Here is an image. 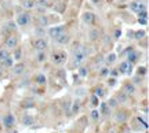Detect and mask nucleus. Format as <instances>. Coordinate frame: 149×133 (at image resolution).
Here are the masks:
<instances>
[{"label": "nucleus", "mask_w": 149, "mask_h": 133, "mask_svg": "<svg viewBox=\"0 0 149 133\" xmlns=\"http://www.w3.org/2000/svg\"><path fill=\"white\" fill-rule=\"evenodd\" d=\"M87 58V52H86V49L83 47H79L73 49V53H72V64L76 66V67H79L83 64V62L86 60Z\"/></svg>", "instance_id": "obj_1"}, {"label": "nucleus", "mask_w": 149, "mask_h": 133, "mask_svg": "<svg viewBox=\"0 0 149 133\" xmlns=\"http://www.w3.org/2000/svg\"><path fill=\"white\" fill-rule=\"evenodd\" d=\"M48 59H50V62H51L54 66H61V64H64L65 62H66L68 53L65 52V51L57 49V51H53V52H51V55L48 56Z\"/></svg>", "instance_id": "obj_2"}, {"label": "nucleus", "mask_w": 149, "mask_h": 133, "mask_svg": "<svg viewBox=\"0 0 149 133\" xmlns=\"http://www.w3.org/2000/svg\"><path fill=\"white\" fill-rule=\"evenodd\" d=\"M1 118V125H3V129H7V130H11V129L15 126V117H14V114L13 112H4L3 114V117H0Z\"/></svg>", "instance_id": "obj_3"}, {"label": "nucleus", "mask_w": 149, "mask_h": 133, "mask_svg": "<svg viewBox=\"0 0 149 133\" xmlns=\"http://www.w3.org/2000/svg\"><path fill=\"white\" fill-rule=\"evenodd\" d=\"M31 45L36 52H46V49L48 48V41L44 37L33 38V40H31Z\"/></svg>", "instance_id": "obj_4"}, {"label": "nucleus", "mask_w": 149, "mask_h": 133, "mask_svg": "<svg viewBox=\"0 0 149 133\" xmlns=\"http://www.w3.org/2000/svg\"><path fill=\"white\" fill-rule=\"evenodd\" d=\"M18 43H19V38L17 37L15 34H8L7 37L4 38V41H3V48L6 49H15L18 47Z\"/></svg>", "instance_id": "obj_5"}, {"label": "nucleus", "mask_w": 149, "mask_h": 133, "mask_svg": "<svg viewBox=\"0 0 149 133\" xmlns=\"http://www.w3.org/2000/svg\"><path fill=\"white\" fill-rule=\"evenodd\" d=\"M31 21H32V16H31V14L25 11V12H19V14L17 15L15 23H17V26L25 27V26H28V25L31 23Z\"/></svg>", "instance_id": "obj_6"}, {"label": "nucleus", "mask_w": 149, "mask_h": 133, "mask_svg": "<svg viewBox=\"0 0 149 133\" xmlns=\"http://www.w3.org/2000/svg\"><path fill=\"white\" fill-rule=\"evenodd\" d=\"M116 69H117V71H119V74L130 75L131 74V71H133V69H134V64L128 63L127 60L124 59V60H122V62L119 63V66H117Z\"/></svg>", "instance_id": "obj_7"}, {"label": "nucleus", "mask_w": 149, "mask_h": 133, "mask_svg": "<svg viewBox=\"0 0 149 133\" xmlns=\"http://www.w3.org/2000/svg\"><path fill=\"white\" fill-rule=\"evenodd\" d=\"M66 30V27L64 26V25H59V26H54V27H50L48 29V36L53 38V40H55L57 37H59L61 34H64V33H66L65 32Z\"/></svg>", "instance_id": "obj_8"}, {"label": "nucleus", "mask_w": 149, "mask_h": 133, "mask_svg": "<svg viewBox=\"0 0 149 133\" xmlns=\"http://www.w3.org/2000/svg\"><path fill=\"white\" fill-rule=\"evenodd\" d=\"M122 92L123 93H126L128 97H131V96H134L135 93H137V86L134 85L131 81H126L122 86Z\"/></svg>", "instance_id": "obj_9"}, {"label": "nucleus", "mask_w": 149, "mask_h": 133, "mask_svg": "<svg viewBox=\"0 0 149 133\" xmlns=\"http://www.w3.org/2000/svg\"><path fill=\"white\" fill-rule=\"evenodd\" d=\"M25 71H26V66H25L24 62L14 63V66L11 67V73H13V75H15V77H21L22 74H25Z\"/></svg>", "instance_id": "obj_10"}, {"label": "nucleus", "mask_w": 149, "mask_h": 133, "mask_svg": "<svg viewBox=\"0 0 149 133\" xmlns=\"http://www.w3.org/2000/svg\"><path fill=\"white\" fill-rule=\"evenodd\" d=\"M113 119L116 123H124L128 119V114L126 110H117L115 114H113Z\"/></svg>", "instance_id": "obj_11"}, {"label": "nucleus", "mask_w": 149, "mask_h": 133, "mask_svg": "<svg viewBox=\"0 0 149 133\" xmlns=\"http://www.w3.org/2000/svg\"><path fill=\"white\" fill-rule=\"evenodd\" d=\"M33 84L37 86H46V84H47V77H46V74H43V73H37V74L33 75Z\"/></svg>", "instance_id": "obj_12"}, {"label": "nucleus", "mask_w": 149, "mask_h": 133, "mask_svg": "<svg viewBox=\"0 0 149 133\" xmlns=\"http://www.w3.org/2000/svg\"><path fill=\"white\" fill-rule=\"evenodd\" d=\"M81 19H83V22H84L86 25H94V22H95V14L91 12V11H86V12H83V15H81Z\"/></svg>", "instance_id": "obj_13"}, {"label": "nucleus", "mask_w": 149, "mask_h": 133, "mask_svg": "<svg viewBox=\"0 0 149 133\" xmlns=\"http://www.w3.org/2000/svg\"><path fill=\"white\" fill-rule=\"evenodd\" d=\"M35 23H36V27H46L48 23H50V21H48V18L46 14H39V15L36 16Z\"/></svg>", "instance_id": "obj_14"}, {"label": "nucleus", "mask_w": 149, "mask_h": 133, "mask_svg": "<svg viewBox=\"0 0 149 133\" xmlns=\"http://www.w3.org/2000/svg\"><path fill=\"white\" fill-rule=\"evenodd\" d=\"M126 60H127L128 63L131 64H135L139 60V53L135 51V49H133V51H130V52L126 55Z\"/></svg>", "instance_id": "obj_15"}, {"label": "nucleus", "mask_w": 149, "mask_h": 133, "mask_svg": "<svg viewBox=\"0 0 149 133\" xmlns=\"http://www.w3.org/2000/svg\"><path fill=\"white\" fill-rule=\"evenodd\" d=\"M116 60H117V55L115 52H111L104 58V63H105V66L111 67V66H113V64L116 63Z\"/></svg>", "instance_id": "obj_16"}, {"label": "nucleus", "mask_w": 149, "mask_h": 133, "mask_svg": "<svg viewBox=\"0 0 149 133\" xmlns=\"http://www.w3.org/2000/svg\"><path fill=\"white\" fill-rule=\"evenodd\" d=\"M54 43L55 44H59V45H68L70 43V36L68 33H64V34H61L59 37H57L54 40Z\"/></svg>", "instance_id": "obj_17"}, {"label": "nucleus", "mask_w": 149, "mask_h": 133, "mask_svg": "<svg viewBox=\"0 0 149 133\" xmlns=\"http://www.w3.org/2000/svg\"><path fill=\"white\" fill-rule=\"evenodd\" d=\"M93 95H95L97 97L101 100L102 97L107 95V89H105L102 85H97V86H94V88H93Z\"/></svg>", "instance_id": "obj_18"}, {"label": "nucleus", "mask_w": 149, "mask_h": 133, "mask_svg": "<svg viewBox=\"0 0 149 133\" xmlns=\"http://www.w3.org/2000/svg\"><path fill=\"white\" fill-rule=\"evenodd\" d=\"M35 3H36V5H35V7L37 8V11H39L40 14H44V11L48 8L47 0H36Z\"/></svg>", "instance_id": "obj_19"}, {"label": "nucleus", "mask_w": 149, "mask_h": 133, "mask_svg": "<svg viewBox=\"0 0 149 133\" xmlns=\"http://www.w3.org/2000/svg\"><path fill=\"white\" fill-rule=\"evenodd\" d=\"M48 60V55L46 52H36L35 53V62L39 64H43L46 63Z\"/></svg>", "instance_id": "obj_20"}, {"label": "nucleus", "mask_w": 149, "mask_h": 133, "mask_svg": "<svg viewBox=\"0 0 149 133\" xmlns=\"http://www.w3.org/2000/svg\"><path fill=\"white\" fill-rule=\"evenodd\" d=\"M14 63H15V62H14L13 56L10 55V56L7 59H4L3 62H0V67H1V69H6V70H11V67L14 66Z\"/></svg>", "instance_id": "obj_21"}, {"label": "nucleus", "mask_w": 149, "mask_h": 133, "mask_svg": "<svg viewBox=\"0 0 149 133\" xmlns=\"http://www.w3.org/2000/svg\"><path fill=\"white\" fill-rule=\"evenodd\" d=\"M113 97L116 99V101L119 103V106H120V104H126V103L128 101V99H130V97H128L126 93H123L122 90H120V92H117V93L113 96Z\"/></svg>", "instance_id": "obj_22"}, {"label": "nucleus", "mask_w": 149, "mask_h": 133, "mask_svg": "<svg viewBox=\"0 0 149 133\" xmlns=\"http://www.w3.org/2000/svg\"><path fill=\"white\" fill-rule=\"evenodd\" d=\"M35 106H36V103H35V100H33L32 97H25V99L21 101V107L24 110H29V108H32V107H35Z\"/></svg>", "instance_id": "obj_23"}, {"label": "nucleus", "mask_w": 149, "mask_h": 133, "mask_svg": "<svg viewBox=\"0 0 149 133\" xmlns=\"http://www.w3.org/2000/svg\"><path fill=\"white\" fill-rule=\"evenodd\" d=\"M98 111H100V114H101V117L104 115V117H107V115H109L111 114V108L107 106V101H101L100 103V106H98Z\"/></svg>", "instance_id": "obj_24"}, {"label": "nucleus", "mask_w": 149, "mask_h": 133, "mask_svg": "<svg viewBox=\"0 0 149 133\" xmlns=\"http://www.w3.org/2000/svg\"><path fill=\"white\" fill-rule=\"evenodd\" d=\"M33 122H35V118L31 115V114H24L21 118V123L22 125H25V126H31V125H33Z\"/></svg>", "instance_id": "obj_25"}, {"label": "nucleus", "mask_w": 149, "mask_h": 133, "mask_svg": "<svg viewBox=\"0 0 149 133\" xmlns=\"http://www.w3.org/2000/svg\"><path fill=\"white\" fill-rule=\"evenodd\" d=\"M80 108H81V103H80L79 99H76V100L72 101V104H70V110L69 111L72 114H77L80 111Z\"/></svg>", "instance_id": "obj_26"}, {"label": "nucleus", "mask_w": 149, "mask_h": 133, "mask_svg": "<svg viewBox=\"0 0 149 133\" xmlns=\"http://www.w3.org/2000/svg\"><path fill=\"white\" fill-rule=\"evenodd\" d=\"M14 52L11 53V56L14 59V62H21V58H22V49L19 47H17L15 49H13Z\"/></svg>", "instance_id": "obj_27"}, {"label": "nucleus", "mask_w": 149, "mask_h": 133, "mask_svg": "<svg viewBox=\"0 0 149 133\" xmlns=\"http://www.w3.org/2000/svg\"><path fill=\"white\" fill-rule=\"evenodd\" d=\"M4 29H7V30H8V34H13V33H14V32L17 30V29H18V26H17L15 22L10 21V22H6Z\"/></svg>", "instance_id": "obj_28"}, {"label": "nucleus", "mask_w": 149, "mask_h": 133, "mask_svg": "<svg viewBox=\"0 0 149 133\" xmlns=\"http://www.w3.org/2000/svg\"><path fill=\"white\" fill-rule=\"evenodd\" d=\"M90 118L93 122H98L100 119H101V114H100V111H98V108H93L90 111Z\"/></svg>", "instance_id": "obj_29"}, {"label": "nucleus", "mask_w": 149, "mask_h": 133, "mask_svg": "<svg viewBox=\"0 0 149 133\" xmlns=\"http://www.w3.org/2000/svg\"><path fill=\"white\" fill-rule=\"evenodd\" d=\"M100 34H101V32L98 29H91L90 32H88V38H90L91 41H95V40L100 38Z\"/></svg>", "instance_id": "obj_30"}, {"label": "nucleus", "mask_w": 149, "mask_h": 133, "mask_svg": "<svg viewBox=\"0 0 149 133\" xmlns=\"http://www.w3.org/2000/svg\"><path fill=\"white\" fill-rule=\"evenodd\" d=\"M100 103H101L100 99H98L95 95H93V93H91V96H90V106L93 107V108H98Z\"/></svg>", "instance_id": "obj_31"}, {"label": "nucleus", "mask_w": 149, "mask_h": 133, "mask_svg": "<svg viewBox=\"0 0 149 133\" xmlns=\"http://www.w3.org/2000/svg\"><path fill=\"white\" fill-rule=\"evenodd\" d=\"M35 5H36L35 0H24L22 1V7L26 10H32V8H35Z\"/></svg>", "instance_id": "obj_32"}, {"label": "nucleus", "mask_w": 149, "mask_h": 133, "mask_svg": "<svg viewBox=\"0 0 149 133\" xmlns=\"http://www.w3.org/2000/svg\"><path fill=\"white\" fill-rule=\"evenodd\" d=\"M107 106L111 108V110H115V108H117L119 107V103L116 101V99L115 97H109V100L107 101Z\"/></svg>", "instance_id": "obj_33"}, {"label": "nucleus", "mask_w": 149, "mask_h": 133, "mask_svg": "<svg viewBox=\"0 0 149 133\" xmlns=\"http://www.w3.org/2000/svg\"><path fill=\"white\" fill-rule=\"evenodd\" d=\"M146 74H148V67H146V66H139L138 69H137V75H138V77H142V78H144Z\"/></svg>", "instance_id": "obj_34"}, {"label": "nucleus", "mask_w": 149, "mask_h": 133, "mask_svg": "<svg viewBox=\"0 0 149 133\" xmlns=\"http://www.w3.org/2000/svg\"><path fill=\"white\" fill-rule=\"evenodd\" d=\"M11 53L8 49H6V48H0V62H3L4 59H7L10 56Z\"/></svg>", "instance_id": "obj_35"}, {"label": "nucleus", "mask_w": 149, "mask_h": 133, "mask_svg": "<svg viewBox=\"0 0 149 133\" xmlns=\"http://www.w3.org/2000/svg\"><path fill=\"white\" fill-rule=\"evenodd\" d=\"M146 36V32L145 30H137V32H134L133 37L135 38V40H142V38Z\"/></svg>", "instance_id": "obj_36"}, {"label": "nucleus", "mask_w": 149, "mask_h": 133, "mask_svg": "<svg viewBox=\"0 0 149 133\" xmlns=\"http://www.w3.org/2000/svg\"><path fill=\"white\" fill-rule=\"evenodd\" d=\"M139 0H133L131 3H130V8L134 11V12H138V10H139Z\"/></svg>", "instance_id": "obj_37"}, {"label": "nucleus", "mask_w": 149, "mask_h": 133, "mask_svg": "<svg viewBox=\"0 0 149 133\" xmlns=\"http://www.w3.org/2000/svg\"><path fill=\"white\" fill-rule=\"evenodd\" d=\"M44 34H46V30H44L43 27H36V29H35V36H36V38L44 37Z\"/></svg>", "instance_id": "obj_38"}, {"label": "nucleus", "mask_w": 149, "mask_h": 133, "mask_svg": "<svg viewBox=\"0 0 149 133\" xmlns=\"http://www.w3.org/2000/svg\"><path fill=\"white\" fill-rule=\"evenodd\" d=\"M109 69H111V67H108V66H102L101 69H98V73H100L101 77H108V74H109Z\"/></svg>", "instance_id": "obj_39"}, {"label": "nucleus", "mask_w": 149, "mask_h": 133, "mask_svg": "<svg viewBox=\"0 0 149 133\" xmlns=\"http://www.w3.org/2000/svg\"><path fill=\"white\" fill-rule=\"evenodd\" d=\"M88 74V67H86V66H79V77H87Z\"/></svg>", "instance_id": "obj_40"}, {"label": "nucleus", "mask_w": 149, "mask_h": 133, "mask_svg": "<svg viewBox=\"0 0 149 133\" xmlns=\"http://www.w3.org/2000/svg\"><path fill=\"white\" fill-rule=\"evenodd\" d=\"M137 121H138V122L141 123V126H144L145 130L148 129V121H146L145 118H142V117H137Z\"/></svg>", "instance_id": "obj_41"}, {"label": "nucleus", "mask_w": 149, "mask_h": 133, "mask_svg": "<svg viewBox=\"0 0 149 133\" xmlns=\"http://www.w3.org/2000/svg\"><path fill=\"white\" fill-rule=\"evenodd\" d=\"M117 75H119L117 69H109V74H108V77H111V78H117Z\"/></svg>", "instance_id": "obj_42"}, {"label": "nucleus", "mask_w": 149, "mask_h": 133, "mask_svg": "<svg viewBox=\"0 0 149 133\" xmlns=\"http://www.w3.org/2000/svg\"><path fill=\"white\" fill-rule=\"evenodd\" d=\"M120 37H122V30L117 27V29L113 30V38H115V40H119Z\"/></svg>", "instance_id": "obj_43"}, {"label": "nucleus", "mask_w": 149, "mask_h": 133, "mask_svg": "<svg viewBox=\"0 0 149 133\" xmlns=\"http://www.w3.org/2000/svg\"><path fill=\"white\" fill-rule=\"evenodd\" d=\"M107 84H108V86H109V88L115 86V85H116V78H111V77H108Z\"/></svg>", "instance_id": "obj_44"}, {"label": "nucleus", "mask_w": 149, "mask_h": 133, "mask_svg": "<svg viewBox=\"0 0 149 133\" xmlns=\"http://www.w3.org/2000/svg\"><path fill=\"white\" fill-rule=\"evenodd\" d=\"M138 14V18H145L148 19V11H141V12H137Z\"/></svg>", "instance_id": "obj_45"}, {"label": "nucleus", "mask_w": 149, "mask_h": 133, "mask_svg": "<svg viewBox=\"0 0 149 133\" xmlns=\"http://www.w3.org/2000/svg\"><path fill=\"white\" fill-rule=\"evenodd\" d=\"M141 81H142V77H138V75H135V77L133 78V81H131V82H133L134 85H135V84H139Z\"/></svg>", "instance_id": "obj_46"}, {"label": "nucleus", "mask_w": 149, "mask_h": 133, "mask_svg": "<svg viewBox=\"0 0 149 133\" xmlns=\"http://www.w3.org/2000/svg\"><path fill=\"white\" fill-rule=\"evenodd\" d=\"M54 10H57V11H58V12H62V10H64V4L61 3V4L54 5Z\"/></svg>", "instance_id": "obj_47"}, {"label": "nucleus", "mask_w": 149, "mask_h": 133, "mask_svg": "<svg viewBox=\"0 0 149 133\" xmlns=\"http://www.w3.org/2000/svg\"><path fill=\"white\" fill-rule=\"evenodd\" d=\"M138 23H141V25H148V19H145V18H138Z\"/></svg>", "instance_id": "obj_48"}, {"label": "nucleus", "mask_w": 149, "mask_h": 133, "mask_svg": "<svg viewBox=\"0 0 149 133\" xmlns=\"http://www.w3.org/2000/svg\"><path fill=\"white\" fill-rule=\"evenodd\" d=\"M91 1H93L95 5H101V0H91Z\"/></svg>", "instance_id": "obj_49"}, {"label": "nucleus", "mask_w": 149, "mask_h": 133, "mask_svg": "<svg viewBox=\"0 0 149 133\" xmlns=\"http://www.w3.org/2000/svg\"><path fill=\"white\" fill-rule=\"evenodd\" d=\"M1 130H3V125H1V118H0V133H1Z\"/></svg>", "instance_id": "obj_50"}, {"label": "nucleus", "mask_w": 149, "mask_h": 133, "mask_svg": "<svg viewBox=\"0 0 149 133\" xmlns=\"http://www.w3.org/2000/svg\"><path fill=\"white\" fill-rule=\"evenodd\" d=\"M109 133H115V132H113V130H112V132H109Z\"/></svg>", "instance_id": "obj_51"}]
</instances>
